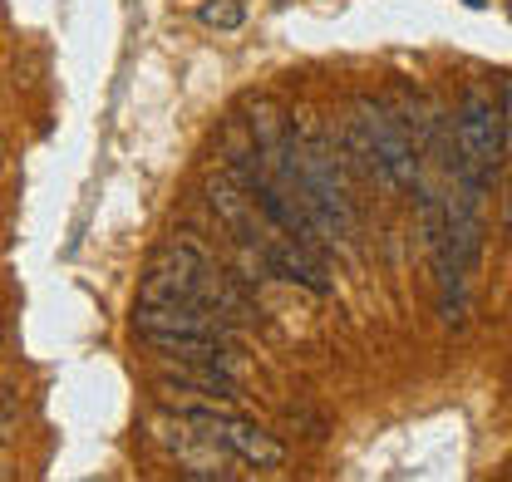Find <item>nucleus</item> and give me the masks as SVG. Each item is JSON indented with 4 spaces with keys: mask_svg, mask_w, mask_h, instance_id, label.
<instances>
[{
    "mask_svg": "<svg viewBox=\"0 0 512 482\" xmlns=\"http://www.w3.org/2000/svg\"><path fill=\"white\" fill-rule=\"evenodd\" d=\"M503 163H508V119H503L498 89L468 84L458 99V119H453V173H448V182H463V187L488 197Z\"/></svg>",
    "mask_w": 512,
    "mask_h": 482,
    "instance_id": "f257e3e1",
    "label": "nucleus"
},
{
    "mask_svg": "<svg viewBox=\"0 0 512 482\" xmlns=\"http://www.w3.org/2000/svg\"><path fill=\"white\" fill-rule=\"evenodd\" d=\"M178 428L188 443H202V448H217L237 463H247L256 473H276L286 463V443L271 438L266 428H256L252 419L242 414H227L222 404H192L178 414Z\"/></svg>",
    "mask_w": 512,
    "mask_h": 482,
    "instance_id": "f03ea898",
    "label": "nucleus"
},
{
    "mask_svg": "<svg viewBox=\"0 0 512 482\" xmlns=\"http://www.w3.org/2000/svg\"><path fill=\"white\" fill-rule=\"evenodd\" d=\"M350 114L360 119L365 138H370V153H375V182L384 192H414L424 182V153L419 143L409 138V128L394 119L389 99L375 94H355L350 99Z\"/></svg>",
    "mask_w": 512,
    "mask_h": 482,
    "instance_id": "7ed1b4c3",
    "label": "nucleus"
},
{
    "mask_svg": "<svg viewBox=\"0 0 512 482\" xmlns=\"http://www.w3.org/2000/svg\"><path fill=\"white\" fill-rule=\"evenodd\" d=\"M133 335L143 345H153V340H232V325L202 301H163L133 310Z\"/></svg>",
    "mask_w": 512,
    "mask_h": 482,
    "instance_id": "20e7f679",
    "label": "nucleus"
},
{
    "mask_svg": "<svg viewBox=\"0 0 512 482\" xmlns=\"http://www.w3.org/2000/svg\"><path fill=\"white\" fill-rule=\"evenodd\" d=\"M271 276H281V281H296V286H306V291H316V296H325L330 291V276H325V261H320L316 246H301V241L291 237H276L261 246V256H256Z\"/></svg>",
    "mask_w": 512,
    "mask_h": 482,
    "instance_id": "39448f33",
    "label": "nucleus"
},
{
    "mask_svg": "<svg viewBox=\"0 0 512 482\" xmlns=\"http://www.w3.org/2000/svg\"><path fill=\"white\" fill-rule=\"evenodd\" d=\"M163 389H178V394H192L197 404H232L242 389H237V374L227 369V364H168L163 369V379H158Z\"/></svg>",
    "mask_w": 512,
    "mask_h": 482,
    "instance_id": "423d86ee",
    "label": "nucleus"
},
{
    "mask_svg": "<svg viewBox=\"0 0 512 482\" xmlns=\"http://www.w3.org/2000/svg\"><path fill=\"white\" fill-rule=\"evenodd\" d=\"M197 25H207V30H242L247 25V5L242 0H202L197 5Z\"/></svg>",
    "mask_w": 512,
    "mask_h": 482,
    "instance_id": "0eeeda50",
    "label": "nucleus"
},
{
    "mask_svg": "<svg viewBox=\"0 0 512 482\" xmlns=\"http://www.w3.org/2000/svg\"><path fill=\"white\" fill-rule=\"evenodd\" d=\"M498 104H503V119H508V148H512V74L498 79Z\"/></svg>",
    "mask_w": 512,
    "mask_h": 482,
    "instance_id": "6e6552de",
    "label": "nucleus"
},
{
    "mask_svg": "<svg viewBox=\"0 0 512 482\" xmlns=\"http://www.w3.org/2000/svg\"><path fill=\"white\" fill-rule=\"evenodd\" d=\"M10 433H15V399L0 394V438H10Z\"/></svg>",
    "mask_w": 512,
    "mask_h": 482,
    "instance_id": "1a4fd4ad",
    "label": "nucleus"
},
{
    "mask_svg": "<svg viewBox=\"0 0 512 482\" xmlns=\"http://www.w3.org/2000/svg\"><path fill=\"white\" fill-rule=\"evenodd\" d=\"M0 335H5V320H0Z\"/></svg>",
    "mask_w": 512,
    "mask_h": 482,
    "instance_id": "9d476101",
    "label": "nucleus"
}]
</instances>
